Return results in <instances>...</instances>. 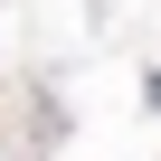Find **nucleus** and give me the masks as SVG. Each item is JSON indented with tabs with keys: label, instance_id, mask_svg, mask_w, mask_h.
Returning a JSON list of instances; mask_svg holds the SVG:
<instances>
[{
	"label": "nucleus",
	"instance_id": "1",
	"mask_svg": "<svg viewBox=\"0 0 161 161\" xmlns=\"http://www.w3.org/2000/svg\"><path fill=\"white\" fill-rule=\"evenodd\" d=\"M152 104H161V76H152Z\"/></svg>",
	"mask_w": 161,
	"mask_h": 161
}]
</instances>
